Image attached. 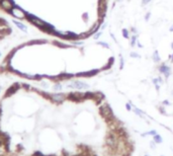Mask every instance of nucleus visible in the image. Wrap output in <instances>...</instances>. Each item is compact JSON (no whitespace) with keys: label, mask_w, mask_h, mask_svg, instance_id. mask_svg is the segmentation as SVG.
Here are the masks:
<instances>
[{"label":"nucleus","mask_w":173,"mask_h":156,"mask_svg":"<svg viewBox=\"0 0 173 156\" xmlns=\"http://www.w3.org/2000/svg\"><path fill=\"white\" fill-rule=\"evenodd\" d=\"M42 95L45 97V99H49L51 103H56V105H61L65 101L68 99V94L63 93V92H54V93H49V92L46 91H38Z\"/></svg>","instance_id":"f257e3e1"},{"label":"nucleus","mask_w":173,"mask_h":156,"mask_svg":"<svg viewBox=\"0 0 173 156\" xmlns=\"http://www.w3.org/2000/svg\"><path fill=\"white\" fill-rule=\"evenodd\" d=\"M67 82V81H66ZM66 87L69 88V89H76V90H86L89 89L90 85L85 81H82V80H78V79H72L69 80L66 83Z\"/></svg>","instance_id":"f03ea898"},{"label":"nucleus","mask_w":173,"mask_h":156,"mask_svg":"<svg viewBox=\"0 0 173 156\" xmlns=\"http://www.w3.org/2000/svg\"><path fill=\"white\" fill-rule=\"evenodd\" d=\"M118 143H120V139H118V132H110L106 136V144L111 150H116L118 149Z\"/></svg>","instance_id":"7ed1b4c3"},{"label":"nucleus","mask_w":173,"mask_h":156,"mask_svg":"<svg viewBox=\"0 0 173 156\" xmlns=\"http://www.w3.org/2000/svg\"><path fill=\"white\" fill-rule=\"evenodd\" d=\"M12 18L14 19H18V20H22V19H26V16H28V12L26 10H24L22 8H20L17 5H14L12 9L10 10V12L8 13Z\"/></svg>","instance_id":"20e7f679"},{"label":"nucleus","mask_w":173,"mask_h":156,"mask_svg":"<svg viewBox=\"0 0 173 156\" xmlns=\"http://www.w3.org/2000/svg\"><path fill=\"white\" fill-rule=\"evenodd\" d=\"M158 71L161 75L165 77V79H168L170 75L172 74V70H171V67L169 65H167L166 63H161L158 66Z\"/></svg>","instance_id":"39448f33"},{"label":"nucleus","mask_w":173,"mask_h":156,"mask_svg":"<svg viewBox=\"0 0 173 156\" xmlns=\"http://www.w3.org/2000/svg\"><path fill=\"white\" fill-rule=\"evenodd\" d=\"M100 113L102 115L103 118H105L107 121H112L113 120V113L112 111L110 109L108 105H103L102 107H100Z\"/></svg>","instance_id":"423d86ee"},{"label":"nucleus","mask_w":173,"mask_h":156,"mask_svg":"<svg viewBox=\"0 0 173 156\" xmlns=\"http://www.w3.org/2000/svg\"><path fill=\"white\" fill-rule=\"evenodd\" d=\"M68 99L71 101L79 103V101H84V99H86L85 93H83V92H79V91L70 92V93L68 94Z\"/></svg>","instance_id":"0eeeda50"},{"label":"nucleus","mask_w":173,"mask_h":156,"mask_svg":"<svg viewBox=\"0 0 173 156\" xmlns=\"http://www.w3.org/2000/svg\"><path fill=\"white\" fill-rule=\"evenodd\" d=\"M14 2L13 0H0V9L4 12L9 13L11 9L14 7Z\"/></svg>","instance_id":"6e6552de"},{"label":"nucleus","mask_w":173,"mask_h":156,"mask_svg":"<svg viewBox=\"0 0 173 156\" xmlns=\"http://www.w3.org/2000/svg\"><path fill=\"white\" fill-rule=\"evenodd\" d=\"M99 69H93V70L89 71H84V72H79L76 73V77H85V78H89V77H93L99 73Z\"/></svg>","instance_id":"1a4fd4ad"},{"label":"nucleus","mask_w":173,"mask_h":156,"mask_svg":"<svg viewBox=\"0 0 173 156\" xmlns=\"http://www.w3.org/2000/svg\"><path fill=\"white\" fill-rule=\"evenodd\" d=\"M20 88V84L18 83H15L13 84V85H11L10 87H8V89L5 91V94H4V97L6 99V97H9V96L13 95L14 93H16L17 90Z\"/></svg>","instance_id":"9d476101"},{"label":"nucleus","mask_w":173,"mask_h":156,"mask_svg":"<svg viewBox=\"0 0 173 156\" xmlns=\"http://www.w3.org/2000/svg\"><path fill=\"white\" fill-rule=\"evenodd\" d=\"M11 22H12V24H14L19 30H22V32H28V26H26L24 22H19L18 19H14V18H12Z\"/></svg>","instance_id":"9b49d317"},{"label":"nucleus","mask_w":173,"mask_h":156,"mask_svg":"<svg viewBox=\"0 0 173 156\" xmlns=\"http://www.w3.org/2000/svg\"><path fill=\"white\" fill-rule=\"evenodd\" d=\"M53 44L55 46L59 48H62V49H68V48H74V46L72 44H67V43H63V42H59V41H54Z\"/></svg>","instance_id":"f8f14e48"},{"label":"nucleus","mask_w":173,"mask_h":156,"mask_svg":"<svg viewBox=\"0 0 173 156\" xmlns=\"http://www.w3.org/2000/svg\"><path fill=\"white\" fill-rule=\"evenodd\" d=\"M9 32V28H7L6 24H0V38H2L5 34H7Z\"/></svg>","instance_id":"ddd939ff"},{"label":"nucleus","mask_w":173,"mask_h":156,"mask_svg":"<svg viewBox=\"0 0 173 156\" xmlns=\"http://www.w3.org/2000/svg\"><path fill=\"white\" fill-rule=\"evenodd\" d=\"M152 60H153L154 63H156V64L161 63V57H160V55H159V52L157 51V50H155V51L153 52V55H152Z\"/></svg>","instance_id":"4468645a"},{"label":"nucleus","mask_w":173,"mask_h":156,"mask_svg":"<svg viewBox=\"0 0 173 156\" xmlns=\"http://www.w3.org/2000/svg\"><path fill=\"white\" fill-rule=\"evenodd\" d=\"M52 89L54 90L55 92H61L63 89V84L61 81H58V82H55L52 86Z\"/></svg>","instance_id":"2eb2a0df"},{"label":"nucleus","mask_w":173,"mask_h":156,"mask_svg":"<svg viewBox=\"0 0 173 156\" xmlns=\"http://www.w3.org/2000/svg\"><path fill=\"white\" fill-rule=\"evenodd\" d=\"M133 111H134L135 113L137 115H139L140 118H144L145 117V113H144L142 109H138V107H136L135 105H133Z\"/></svg>","instance_id":"dca6fc26"},{"label":"nucleus","mask_w":173,"mask_h":156,"mask_svg":"<svg viewBox=\"0 0 173 156\" xmlns=\"http://www.w3.org/2000/svg\"><path fill=\"white\" fill-rule=\"evenodd\" d=\"M138 42V34H132V36L130 38V46L131 47H135L137 45Z\"/></svg>","instance_id":"f3484780"},{"label":"nucleus","mask_w":173,"mask_h":156,"mask_svg":"<svg viewBox=\"0 0 173 156\" xmlns=\"http://www.w3.org/2000/svg\"><path fill=\"white\" fill-rule=\"evenodd\" d=\"M38 83H40V86H41V87L45 88V89H48V88H50L49 81H47L46 79H43V80H41V81H38Z\"/></svg>","instance_id":"a211bd4d"},{"label":"nucleus","mask_w":173,"mask_h":156,"mask_svg":"<svg viewBox=\"0 0 173 156\" xmlns=\"http://www.w3.org/2000/svg\"><path fill=\"white\" fill-rule=\"evenodd\" d=\"M130 34H131V32L129 30H127V28H123V30H122L123 36H124L125 38H127V40H130V38H131Z\"/></svg>","instance_id":"6ab92c4d"},{"label":"nucleus","mask_w":173,"mask_h":156,"mask_svg":"<svg viewBox=\"0 0 173 156\" xmlns=\"http://www.w3.org/2000/svg\"><path fill=\"white\" fill-rule=\"evenodd\" d=\"M96 44H97L98 46H101V47H103V48H106V49H110V46H109V44L106 43V42L97 41L96 42Z\"/></svg>","instance_id":"aec40b11"},{"label":"nucleus","mask_w":173,"mask_h":156,"mask_svg":"<svg viewBox=\"0 0 173 156\" xmlns=\"http://www.w3.org/2000/svg\"><path fill=\"white\" fill-rule=\"evenodd\" d=\"M154 141L156 142L157 144H161L163 142V139H162V137H161L160 135L159 134H156L155 136H154Z\"/></svg>","instance_id":"412c9836"},{"label":"nucleus","mask_w":173,"mask_h":156,"mask_svg":"<svg viewBox=\"0 0 173 156\" xmlns=\"http://www.w3.org/2000/svg\"><path fill=\"white\" fill-rule=\"evenodd\" d=\"M125 67V59L122 54H120V70H123Z\"/></svg>","instance_id":"4be33fe9"},{"label":"nucleus","mask_w":173,"mask_h":156,"mask_svg":"<svg viewBox=\"0 0 173 156\" xmlns=\"http://www.w3.org/2000/svg\"><path fill=\"white\" fill-rule=\"evenodd\" d=\"M102 34H103V30H99V32H97L96 34H93V40H95V41H98V38L102 36Z\"/></svg>","instance_id":"5701e85b"},{"label":"nucleus","mask_w":173,"mask_h":156,"mask_svg":"<svg viewBox=\"0 0 173 156\" xmlns=\"http://www.w3.org/2000/svg\"><path fill=\"white\" fill-rule=\"evenodd\" d=\"M130 57L134 58V59H140V58H141V55H140V54H138L137 52H131Z\"/></svg>","instance_id":"b1692460"},{"label":"nucleus","mask_w":173,"mask_h":156,"mask_svg":"<svg viewBox=\"0 0 173 156\" xmlns=\"http://www.w3.org/2000/svg\"><path fill=\"white\" fill-rule=\"evenodd\" d=\"M156 134H157V131L156 130H152V131H149V132L144 133L142 136H143V137H145V136H148V135H152V136H155Z\"/></svg>","instance_id":"393cba45"},{"label":"nucleus","mask_w":173,"mask_h":156,"mask_svg":"<svg viewBox=\"0 0 173 156\" xmlns=\"http://www.w3.org/2000/svg\"><path fill=\"white\" fill-rule=\"evenodd\" d=\"M82 19H83V22H88V20H89V13L84 12L83 14H82Z\"/></svg>","instance_id":"a878e982"},{"label":"nucleus","mask_w":173,"mask_h":156,"mask_svg":"<svg viewBox=\"0 0 173 156\" xmlns=\"http://www.w3.org/2000/svg\"><path fill=\"white\" fill-rule=\"evenodd\" d=\"M131 34H138V30L136 26H131V30H130Z\"/></svg>","instance_id":"bb28decb"},{"label":"nucleus","mask_w":173,"mask_h":156,"mask_svg":"<svg viewBox=\"0 0 173 156\" xmlns=\"http://www.w3.org/2000/svg\"><path fill=\"white\" fill-rule=\"evenodd\" d=\"M150 18H151V12L149 11V12H147V13L145 14V17H144V19H145V22H148L150 20Z\"/></svg>","instance_id":"cd10ccee"},{"label":"nucleus","mask_w":173,"mask_h":156,"mask_svg":"<svg viewBox=\"0 0 173 156\" xmlns=\"http://www.w3.org/2000/svg\"><path fill=\"white\" fill-rule=\"evenodd\" d=\"M32 156H45V155H44L41 151H38H38H34V153L32 154Z\"/></svg>","instance_id":"c85d7f7f"},{"label":"nucleus","mask_w":173,"mask_h":156,"mask_svg":"<svg viewBox=\"0 0 173 156\" xmlns=\"http://www.w3.org/2000/svg\"><path fill=\"white\" fill-rule=\"evenodd\" d=\"M152 0H142V5L143 6H146V5H148L149 3H151Z\"/></svg>","instance_id":"c756f323"},{"label":"nucleus","mask_w":173,"mask_h":156,"mask_svg":"<svg viewBox=\"0 0 173 156\" xmlns=\"http://www.w3.org/2000/svg\"><path fill=\"white\" fill-rule=\"evenodd\" d=\"M126 107H127V109H128L129 111H132V107H133V103H126Z\"/></svg>","instance_id":"7c9ffc66"},{"label":"nucleus","mask_w":173,"mask_h":156,"mask_svg":"<svg viewBox=\"0 0 173 156\" xmlns=\"http://www.w3.org/2000/svg\"><path fill=\"white\" fill-rule=\"evenodd\" d=\"M156 142H155V141H152L151 142V143H150V146H151V148H153V149H154V148H155V147H156Z\"/></svg>","instance_id":"2f4dec72"},{"label":"nucleus","mask_w":173,"mask_h":156,"mask_svg":"<svg viewBox=\"0 0 173 156\" xmlns=\"http://www.w3.org/2000/svg\"><path fill=\"white\" fill-rule=\"evenodd\" d=\"M162 105H170L171 103H169V101H164L162 103Z\"/></svg>","instance_id":"473e14b6"},{"label":"nucleus","mask_w":173,"mask_h":156,"mask_svg":"<svg viewBox=\"0 0 173 156\" xmlns=\"http://www.w3.org/2000/svg\"><path fill=\"white\" fill-rule=\"evenodd\" d=\"M106 26H107V24H106V22H105V24H101L100 30H104V28H106Z\"/></svg>","instance_id":"72a5a7b5"},{"label":"nucleus","mask_w":173,"mask_h":156,"mask_svg":"<svg viewBox=\"0 0 173 156\" xmlns=\"http://www.w3.org/2000/svg\"><path fill=\"white\" fill-rule=\"evenodd\" d=\"M169 61H170V63H173V53L169 55Z\"/></svg>","instance_id":"f704fd0d"},{"label":"nucleus","mask_w":173,"mask_h":156,"mask_svg":"<svg viewBox=\"0 0 173 156\" xmlns=\"http://www.w3.org/2000/svg\"><path fill=\"white\" fill-rule=\"evenodd\" d=\"M137 46H138V48H140V49H142V48H143V45H142V44L140 43L139 41L137 42Z\"/></svg>","instance_id":"c9c22d12"},{"label":"nucleus","mask_w":173,"mask_h":156,"mask_svg":"<svg viewBox=\"0 0 173 156\" xmlns=\"http://www.w3.org/2000/svg\"><path fill=\"white\" fill-rule=\"evenodd\" d=\"M110 36H111V38H112V40H113V41H115V42H116V38H115V36H113V34H112V32H110Z\"/></svg>","instance_id":"e433bc0d"},{"label":"nucleus","mask_w":173,"mask_h":156,"mask_svg":"<svg viewBox=\"0 0 173 156\" xmlns=\"http://www.w3.org/2000/svg\"><path fill=\"white\" fill-rule=\"evenodd\" d=\"M169 32H173V24H171V26H170V28H169Z\"/></svg>","instance_id":"4c0bfd02"},{"label":"nucleus","mask_w":173,"mask_h":156,"mask_svg":"<svg viewBox=\"0 0 173 156\" xmlns=\"http://www.w3.org/2000/svg\"><path fill=\"white\" fill-rule=\"evenodd\" d=\"M120 1H123V0H115V2H120Z\"/></svg>","instance_id":"58836bf2"},{"label":"nucleus","mask_w":173,"mask_h":156,"mask_svg":"<svg viewBox=\"0 0 173 156\" xmlns=\"http://www.w3.org/2000/svg\"><path fill=\"white\" fill-rule=\"evenodd\" d=\"M171 49L173 50V42H172V43H171Z\"/></svg>","instance_id":"ea45409f"},{"label":"nucleus","mask_w":173,"mask_h":156,"mask_svg":"<svg viewBox=\"0 0 173 156\" xmlns=\"http://www.w3.org/2000/svg\"><path fill=\"white\" fill-rule=\"evenodd\" d=\"M0 57H1V51H0Z\"/></svg>","instance_id":"a19ab883"},{"label":"nucleus","mask_w":173,"mask_h":156,"mask_svg":"<svg viewBox=\"0 0 173 156\" xmlns=\"http://www.w3.org/2000/svg\"><path fill=\"white\" fill-rule=\"evenodd\" d=\"M0 92H1V87H0Z\"/></svg>","instance_id":"79ce46f5"},{"label":"nucleus","mask_w":173,"mask_h":156,"mask_svg":"<svg viewBox=\"0 0 173 156\" xmlns=\"http://www.w3.org/2000/svg\"><path fill=\"white\" fill-rule=\"evenodd\" d=\"M145 156H150V155H145Z\"/></svg>","instance_id":"37998d69"}]
</instances>
